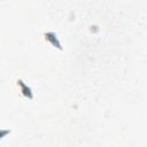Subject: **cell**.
I'll list each match as a JSON object with an SVG mask.
<instances>
[{"mask_svg":"<svg viewBox=\"0 0 147 147\" xmlns=\"http://www.w3.org/2000/svg\"><path fill=\"white\" fill-rule=\"evenodd\" d=\"M44 37H45V39H46L47 41H49L54 47H56V48H59V49H62L61 42H60V40H59V38H57V36H56L55 32H53V31H47V32L44 33Z\"/></svg>","mask_w":147,"mask_h":147,"instance_id":"cell-1","label":"cell"},{"mask_svg":"<svg viewBox=\"0 0 147 147\" xmlns=\"http://www.w3.org/2000/svg\"><path fill=\"white\" fill-rule=\"evenodd\" d=\"M17 86L21 88V92H22V94L24 95V96H26L28 99H33V93H32V90H31V87L28 85V84H25L22 79H17Z\"/></svg>","mask_w":147,"mask_h":147,"instance_id":"cell-2","label":"cell"},{"mask_svg":"<svg viewBox=\"0 0 147 147\" xmlns=\"http://www.w3.org/2000/svg\"><path fill=\"white\" fill-rule=\"evenodd\" d=\"M10 132H11V130H9V129H0V140L2 138H5L7 134H9Z\"/></svg>","mask_w":147,"mask_h":147,"instance_id":"cell-3","label":"cell"}]
</instances>
